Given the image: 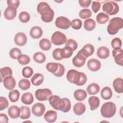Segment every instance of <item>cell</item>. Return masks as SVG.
<instances>
[{"label": "cell", "mask_w": 123, "mask_h": 123, "mask_svg": "<svg viewBox=\"0 0 123 123\" xmlns=\"http://www.w3.org/2000/svg\"><path fill=\"white\" fill-rule=\"evenodd\" d=\"M37 12L41 14V20L45 23L51 22L54 16V12L46 2H41L37 6Z\"/></svg>", "instance_id": "6da1fadb"}, {"label": "cell", "mask_w": 123, "mask_h": 123, "mask_svg": "<svg viewBox=\"0 0 123 123\" xmlns=\"http://www.w3.org/2000/svg\"><path fill=\"white\" fill-rule=\"evenodd\" d=\"M66 78L67 80L78 86H82L87 81V76L83 72H78L74 69H71L67 72Z\"/></svg>", "instance_id": "7a4b0ae2"}, {"label": "cell", "mask_w": 123, "mask_h": 123, "mask_svg": "<svg viewBox=\"0 0 123 123\" xmlns=\"http://www.w3.org/2000/svg\"><path fill=\"white\" fill-rule=\"evenodd\" d=\"M123 27V19L120 17H114L109 21V25L107 26V32L111 35L117 34L118 31Z\"/></svg>", "instance_id": "3957f363"}, {"label": "cell", "mask_w": 123, "mask_h": 123, "mask_svg": "<svg viewBox=\"0 0 123 123\" xmlns=\"http://www.w3.org/2000/svg\"><path fill=\"white\" fill-rule=\"evenodd\" d=\"M116 111V105L112 102H105L102 105L100 109L102 116L106 118L112 117L115 115Z\"/></svg>", "instance_id": "277c9868"}, {"label": "cell", "mask_w": 123, "mask_h": 123, "mask_svg": "<svg viewBox=\"0 0 123 123\" xmlns=\"http://www.w3.org/2000/svg\"><path fill=\"white\" fill-rule=\"evenodd\" d=\"M102 10L104 12L110 15L117 14L119 10L118 4L113 1H110L105 2L102 6Z\"/></svg>", "instance_id": "5b68a950"}, {"label": "cell", "mask_w": 123, "mask_h": 123, "mask_svg": "<svg viewBox=\"0 0 123 123\" xmlns=\"http://www.w3.org/2000/svg\"><path fill=\"white\" fill-rule=\"evenodd\" d=\"M51 42L55 45H62L67 41L66 35L60 31H56L52 35Z\"/></svg>", "instance_id": "8992f818"}, {"label": "cell", "mask_w": 123, "mask_h": 123, "mask_svg": "<svg viewBox=\"0 0 123 123\" xmlns=\"http://www.w3.org/2000/svg\"><path fill=\"white\" fill-rule=\"evenodd\" d=\"M52 94V91L48 88L38 89L35 92L36 98L40 101L49 100Z\"/></svg>", "instance_id": "52a82bcc"}, {"label": "cell", "mask_w": 123, "mask_h": 123, "mask_svg": "<svg viewBox=\"0 0 123 123\" xmlns=\"http://www.w3.org/2000/svg\"><path fill=\"white\" fill-rule=\"evenodd\" d=\"M55 23V25L58 28L62 29H67L71 26V22L70 20L62 16L57 17Z\"/></svg>", "instance_id": "ba28073f"}, {"label": "cell", "mask_w": 123, "mask_h": 123, "mask_svg": "<svg viewBox=\"0 0 123 123\" xmlns=\"http://www.w3.org/2000/svg\"><path fill=\"white\" fill-rule=\"evenodd\" d=\"M86 58L85 57L79 50L77 55H75L72 60L73 65L77 67H81L83 66L86 62Z\"/></svg>", "instance_id": "9c48e42d"}, {"label": "cell", "mask_w": 123, "mask_h": 123, "mask_svg": "<svg viewBox=\"0 0 123 123\" xmlns=\"http://www.w3.org/2000/svg\"><path fill=\"white\" fill-rule=\"evenodd\" d=\"M45 111V106L41 103H36L32 107V112L34 115L37 117L42 116Z\"/></svg>", "instance_id": "30bf717a"}, {"label": "cell", "mask_w": 123, "mask_h": 123, "mask_svg": "<svg viewBox=\"0 0 123 123\" xmlns=\"http://www.w3.org/2000/svg\"><path fill=\"white\" fill-rule=\"evenodd\" d=\"M27 37L23 32H18L14 36V41L16 45L19 46H23L27 42Z\"/></svg>", "instance_id": "8fae6325"}, {"label": "cell", "mask_w": 123, "mask_h": 123, "mask_svg": "<svg viewBox=\"0 0 123 123\" xmlns=\"http://www.w3.org/2000/svg\"><path fill=\"white\" fill-rule=\"evenodd\" d=\"M4 86L7 89L12 90L16 86V81L12 75L6 76L3 80Z\"/></svg>", "instance_id": "7c38bea8"}, {"label": "cell", "mask_w": 123, "mask_h": 123, "mask_svg": "<svg viewBox=\"0 0 123 123\" xmlns=\"http://www.w3.org/2000/svg\"><path fill=\"white\" fill-rule=\"evenodd\" d=\"M87 66L89 70L93 72L99 70L101 67V63L97 59H91L87 62Z\"/></svg>", "instance_id": "4fadbf2b"}, {"label": "cell", "mask_w": 123, "mask_h": 123, "mask_svg": "<svg viewBox=\"0 0 123 123\" xmlns=\"http://www.w3.org/2000/svg\"><path fill=\"white\" fill-rule=\"evenodd\" d=\"M71 108V103L70 100L66 98H61V103L59 107V111L66 113L69 111Z\"/></svg>", "instance_id": "5bb4252c"}, {"label": "cell", "mask_w": 123, "mask_h": 123, "mask_svg": "<svg viewBox=\"0 0 123 123\" xmlns=\"http://www.w3.org/2000/svg\"><path fill=\"white\" fill-rule=\"evenodd\" d=\"M17 14V9L15 8L8 6L4 12V17L8 20L13 19Z\"/></svg>", "instance_id": "9a60e30c"}, {"label": "cell", "mask_w": 123, "mask_h": 123, "mask_svg": "<svg viewBox=\"0 0 123 123\" xmlns=\"http://www.w3.org/2000/svg\"><path fill=\"white\" fill-rule=\"evenodd\" d=\"M81 53L86 58L92 55L94 52L95 49L94 46L91 44H86L84 46L82 49L80 50Z\"/></svg>", "instance_id": "2e32d148"}, {"label": "cell", "mask_w": 123, "mask_h": 123, "mask_svg": "<svg viewBox=\"0 0 123 123\" xmlns=\"http://www.w3.org/2000/svg\"><path fill=\"white\" fill-rule=\"evenodd\" d=\"M21 111V109L15 105L10 107L8 110V115L12 119H16L18 118L20 116Z\"/></svg>", "instance_id": "e0dca14e"}, {"label": "cell", "mask_w": 123, "mask_h": 123, "mask_svg": "<svg viewBox=\"0 0 123 123\" xmlns=\"http://www.w3.org/2000/svg\"><path fill=\"white\" fill-rule=\"evenodd\" d=\"M49 104L56 110L59 111L60 104L61 101V98L57 95H51L49 98Z\"/></svg>", "instance_id": "ac0fdd59"}, {"label": "cell", "mask_w": 123, "mask_h": 123, "mask_svg": "<svg viewBox=\"0 0 123 123\" xmlns=\"http://www.w3.org/2000/svg\"><path fill=\"white\" fill-rule=\"evenodd\" d=\"M45 120L48 123H54L57 118V113L53 110L48 111L44 115Z\"/></svg>", "instance_id": "d6986e66"}, {"label": "cell", "mask_w": 123, "mask_h": 123, "mask_svg": "<svg viewBox=\"0 0 123 123\" xmlns=\"http://www.w3.org/2000/svg\"><path fill=\"white\" fill-rule=\"evenodd\" d=\"M43 31L41 28L38 26H35L31 28L30 30V36L33 39H38L41 37Z\"/></svg>", "instance_id": "ffe728a7"}, {"label": "cell", "mask_w": 123, "mask_h": 123, "mask_svg": "<svg viewBox=\"0 0 123 123\" xmlns=\"http://www.w3.org/2000/svg\"><path fill=\"white\" fill-rule=\"evenodd\" d=\"M113 87L117 93L123 92V79L122 78H116L113 82Z\"/></svg>", "instance_id": "44dd1931"}, {"label": "cell", "mask_w": 123, "mask_h": 123, "mask_svg": "<svg viewBox=\"0 0 123 123\" xmlns=\"http://www.w3.org/2000/svg\"><path fill=\"white\" fill-rule=\"evenodd\" d=\"M97 55L99 58L105 59L109 57L110 55V50L108 48L102 46L98 49Z\"/></svg>", "instance_id": "7402d4cb"}, {"label": "cell", "mask_w": 123, "mask_h": 123, "mask_svg": "<svg viewBox=\"0 0 123 123\" xmlns=\"http://www.w3.org/2000/svg\"><path fill=\"white\" fill-rule=\"evenodd\" d=\"M85 105L82 102H77L74 104L73 107V111L77 115H82L86 111Z\"/></svg>", "instance_id": "603a6c76"}, {"label": "cell", "mask_w": 123, "mask_h": 123, "mask_svg": "<svg viewBox=\"0 0 123 123\" xmlns=\"http://www.w3.org/2000/svg\"><path fill=\"white\" fill-rule=\"evenodd\" d=\"M88 103L90 105V110L94 111L97 109L99 107L100 100L97 97L92 96L88 98Z\"/></svg>", "instance_id": "cb8c5ba5"}, {"label": "cell", "mask_w": 123, "mask_h": 123, "mask_svg": "<svg viewBox=\"0 0 123 123\" xmlns=\"http://www.w3.org/2000/svg\"><path fill=\"white\" fill-rule=\"evenodd\" d=\"M44 79V76L42 74L40 73H36L32 77L31 81L33 85L38 86L42 84Z\"/></svg>", "instance_id": "d4e9b609"}, {"label": "cell", "mask_w": 123, "mask_h": 123, "mask_svg": "<svg viewBox=\"0 0 123 123\" xmlns=\"http://www.w3.org/2000/svg\"><path fill=\"white\" fill-rule=\"evenodd\" d=\"M100 87L98 84L93 83L90 84L86 87V91L89 95H94L99 92Z\"/></svg>", "instance_id": "484cf974"}, {"label": "cell", "mask_w": 123, "mask_h": 123, "mask_svg": "<svg viewBox=\"0 0 123 123\" xmlns=\"http://www.w3.org/2000/svg\"><path fill=\"white\" fill-rule=\"evenodd\" d=\"M21 101L25 104H31L34 101V97L33 94L29 92L24 93L21 97Z\"/></svg>", "instance_id": "4316f807"}, {"label": "cell", "mask_w": 123, "mask_h": 123, "mask_svg": "<svg viewBox=\"0 0 123 123\" xmlns=\"http://www.w3.org/2000/svg\"><path fill=\"white\" fill-rule=\"evenodd\" d=\"M74 96L75 99L78 101H81L86 98L87 94L85 90L81 89H78L74 92Z\"/></svg>", "instance_id": "83f0119b"}, {"label": "cell", "mask_w": 123, "mask_h": 123, "mask_svg": "<svg viewBox=\"0 0 123 123\" xmlns=\"http://www.w3.org/2000/svg\"><path fill=\"white\" fill-rule=\"evenodd\" d=\"M100 95L102 98L105 100L110 99L112 96V92L111 88L108 86L103 87L101 91Z\"/></svg>", "instance_id": "f1b7e54d"}, {"label": "cell", "mask_w": 123, "mask_h": 123, "mask_svg": "<svg viewBox=\"0 0 123 123\" xmlns=\"http://www.w3.org/2000/svg\"><path fill=\"white\" fill-rule=\"evenodd\" d=\"M39 47L41 49L44 51H47L50 49L51 47V42L46 38H43L39 41Z\"/></svg>", "instance_id": "f546056e"}, {"label": "cell", "mask_w": 123, "mask_h": 123, "mask_svg": "<svg viewBox=\"0 0 123 123\" xmlns=\"http://www.w3.org/2000/svg\"><path fill=\"white\" fill-rule=\"evenodd\" d=\"M73 53L72 49L68 46H65L61 49V54L62 59H68L72 56Z\"/></svg>", "instance_id": "4dcf8cb0"}, {"label": "cell", "mask_w": 123, "mask_h": 123, "mask_svg": "<svg viewBox=\"0 0 123 123\" xmlns=\"http://www.w3.org/2000/svg\"><path fill=\"white\" fill-rule=\"evenodd\" d=\"M21 114L20 116V118L22 119H29L31 116V111L30 108L26 106H23L21 107Z\"/></svg>", "instance_id": "1f68e13d"}, {"label": "cell", "mask_w": 123, "mask_h": 123, "mask_svg": "<svg viewBox=\"0 0 123 123\" xmlns=\"http://www.w3.org/2000/svg\"><path fill=\"white\" fill-rule=\"evenodd\" d=\"M96 22L92 19H86L84 21V28L88 31H90L95 29L96 27Z\"/></svg>", "instance_id": "d6a6232c"}, {"label": "cell", "mask_w": 123, "mask_h": 123, "mask_svg": "<svg viewBox=\"0 0 123 123\" xmlns=\"http://www.w3.org/2000/svg\"><path fill=\"white\" fill-rule=\"evenodd\" d=\"M109 16L102 12L99 13L96 17V21L99 24H105L109 20Z\"/></svg>", "instance_id": "836d02e7"}, {"label": "cell", "mask_w": 123, "mask_h": 123, "mask_svg": "<svg viewBox=\"0 0 123 123\" xmlns=\"http://www.w3.org/2000/svg\"><path fill=\"white\" fill-rule=\"evenodd\" d=\"M0 75H1V82H2L3 79L8 76L12 75V71L9 67H4L0 69Z\"/></svg>", "instance_id": "e575fe53"}, {"label": "cell", "mask_w": 123, "mask_h": 123, "mask_svg": "<svg viewBox=\"0 0 123 123\" xmlns=\"http://www.w3.org/2000/svg\"><path fill=\"white\" fill-rule=\"evenodd\" d=\"M34 61L38 63H42L45 62L46 60V56L44 53L41 52H36L33 57Z\"/></svg>", "instance_id": "d590c367"}, {"label": "cell", "mask_w": 123, "mask_h": 123, "mask_svg": "<svg viewBox=\"0 0 123 123\" xmlns=\"http://www.w3.org/2000/svg\"><path fill=\"white\" fill-rule=\"evenodd\" d=\"M8 96L11 102H15L17 101L19 98L20 93L17 89L12 90L9 92Z\"/></svg>", "instance_id": "8d00e7d4"}, {"label": "cell", "mask_w": 123, "mask_h": 123, "mask_svg": "<svg viewBox=\"0 0 123 123\" xmlns=\"http://www.w3.org/2000/svg\"><path fill=\"white\" fill-rule=\"evenodd\" d=\"M18 86L19 88L23 90H26L28 89L30 87V82L26 79H22L20 80L18 83Z\"/></svg>", "instance_id": "74e56055"}, {"label": "cell", "mask_w": 123, "mask_h": 123, "mask_svg": "<svg viewBox=\"0 0 123 123\" xmlns=\"http://www.w3.org/2000/svg\"><path fill=\"white\" fill-rule=\"evenodd\" d=\"M92 15V12L89 9H83L79 12V17L83 19H86L90 18Z\"/></svg>", "instance_id": "f35d334b"}, {"label": "cell", "mask_w": 123, "mask_h": 123, "mask_svg": "<svg viewBox=\"0 0 123 123\" xmlns=\"http://www.w3.org/2000/svg\"><path fill=\"white\" fill-rule=\"evenodd\" d=\"M46 69L49 72L52 73V74L55 73L58 68H59V65L58 63L55 62H49L47 64L46 66Z\"/></svg>", "instance_id": "ab89813d"}, {"label": "cell", "mask_w": 123, "mask_h": 123, "mask_svg": "<svg viewBox=\"0 0 123 123\" xmlns=\"http://www.w3.org/2000/svg\"><path fill=\"white\" fill-rule=\"evenodd\" d=\"M18 62L23 65L28 64L30 61V59L29 57L25 54H21L17 58Z\"/></svg>", "instance_id": "60d3db41"}, {"label": "cell", "mask_w": 123, "mask_h": 123, "mask_svg": "<svg viewBox=\"0 0 123 123\" xmlns=\"http://www.w3.org/2000/svg\"><path fill=\"white\" fill-rule=\"evenodd\" d=\"M21 50L17 48H13L9 52L10 57L13 59H17L18 57L21 54Z\"/></svg>", "instance_id": "b9f144b4"}, {"label": "cell", "mask_w": 123, "mask_h": 123, "mask_svg": "<svg viewBox=\"0 0 123 123\" xmlns=\"http://www.w3.org/2000/svg\"><path fill=\"white\" fill-rule=\"evenodd\" d=\"M22 73L24 77L25 78H29L33 74V70L31 67L29 66H26L23 69Z\"/></svg>", "instance_id": "7bdbcfd3"}, {"label": "cell", "mask_w": 123, "mask_h": 123, "mask_svg": "<svg viewBox=\"0 0 123 123\" xmlns=\"http://www.w3.org/2000/svg\"><path fill=\"white\" fill-rule=\"evenodd\" d=\"M30 15L27 12L24 11L20 13L19 15V19L22 23H27L30 20Z\"/></svg>", "instance_id": "ee69618b"}, {"label": "cell", "mask_w": 123, "mask_h": 123, "mask_svg": "<svg viewBox=\"0 0 123 123\" xmlns=\"http://www.w3.org/2000/svg\"><path fill=\"white\" fill-rule=\"evenodd\" d=\"M71 26L75 30H79L82 26V22L79 19H73L71 22Z\"/></svg>", "instance_id": "f6af8a7d"}, {"label": "cell", "mask_w": 123, "mask_h": 123, "mask_svg": "<svg viewBox=\"0 0 123 123\" xmlns=\"http://www.w3.org/2000/svg\"><path fill=\"white\" fill-rule=\"evenodd\" d=\"M65 46H68L71 47L73 51L75 50L78 47L77 43L73 39H69L67 40L65 43Z\"/></svg>", "instance_id": "bcb514c9"}, {"label": "cell", "mask_w": 123, "mask_h": 123, "mask_svg": "<svg viewBox=\"0 0 123 123\" xmlns=\"http://www.w3.org/2000/svg\"><path fill=\"white\" fill-rule=\"evenodd\" d=\"M9 106V102L5 97H0V111H2L7 108Z\"/></svg>", "instance_id": "7dc6e473"}, {"label": "cell", "mask_w": 123, "mask_h": 123, "mask_svg": "<svg viewBox=\"0 0 123 123\" xmlns=\"http://www.w3.org/2000/svg\"><path fill=\"white\" fill-rule=\"evenodd\" d=\"M111 45L113 49L116 48H121L122 46V42L121 39L119 37H115L113 38L111 40Z\"/></svg>", "instance_id": "c3c4849f"}, {"label": "cell", "mask_w": 123, "mask_h": 123, "mask_svg": "<svg viewBox=\"0 0 123 123\" xmlns=\"http://www.w3.org/2000/svg\"><path fill=\"white\" fill-rule=\"evenodd\" d=\"M62 49L60 48H57L55 49L52 52V56L53 58L58 61H60L62 60V58L61 56V51Z\"/></svg>", "instance_id": "681fc988"}, {"label": "cell", "mask_w": 123, "mask_h": 123, "mask_svg": "<svg viewBox=\"0 0 123 123\" xmlns=\"http://www.w3.org/2000/svg\"><path fill=\"white\" fill-rule=\"evenodd\" d=\"M58 65H59V68L57 71L55 73L53 74L56 77H61L64 74L65 68L64 66L61 63H58Z\"/></svg>", "instance_id": "f907efd6"}, {"label": "cell", "mask_w": 123, "mask_h": 123, "mask_svg": "<svg viewBox=\"0 0 123 123\" xmlns=\"http://www.w3.org/2000/svg\"><path fill=\"white\" fill-rule=\"evenodd\" d=\"M115 62L119 65L123 66V52L115 55L114 57Z\"/></svg>", "instance_id": "816d5d0a"}, {"label": "cell", "mask_w": 123, "mask_h": 123, "mask_svg": "<svg viewBox=\"0 0 123 123\" xmlns=\"http://www.w3.org/2000/svg\"><path fill=\"white\" fill-rule=\"evenodd\" d=\"M7 3L8 6L12 7L17 9L20 4V1L18 0H8Z\"/></svg>", "instance_id": "f5cc1de1"}, {"label": "cell", "mask_w": 123, "mask_h": 123, "mask_svg": "<svg viewBox=\"0 0 123 123\" xmlns=\"http://www.w3.org/2000/svg\"><path fill=\"white\" fill-rule=\"evenodd\" d=\"M91 7H92L93 12H94L95 13H97L100 9V3L98 1H92Z\"/></svg>", "instance_id": "db71d44e"}, {"label": "cell", "mask_w": 123, "mask_h": 123, "mask_svg": "<svg viewBox=\"0 0 123 123\" xmlns=\"http://www.w3.org/2000/svg\"><path fill=\"white\" fill-rule=\"evenodd\" d=\"M79 5L83 8H87L89 7L91 2V0H79L78 1Z\"/></svg>", "instance_id": "11a10c76"}, {"label": "cell", "mask_w": 123, "mask_h": 123, "mask_svg": "<svg viewBox=\"0 0 123 123\" xmlns=\"http://www.w3.org/2000/svg\"><path fill=\"white\" fill-rule=\"evenodd\" d=\"M9 122V119L7 116L4 113H0V122L1 123H7Z\"/></svg>", "instance_id": "9f6ffc18"}, {"label": "cell", "mask_w": 123, "mask_h": 123, "mask_svg": "<svg viewBox=\"0 0 123 123\" xmlns=\"http://www.w3.org/2000/svg\"><path fill=\"white\" fill-rule=\"evenodd\" d=\"M123 52V49H121V48H116L113 49L112 51V54L113 57H114L115 55Z\"/></svg>", "instance_id": "6f0895ef"}]
</instances>
